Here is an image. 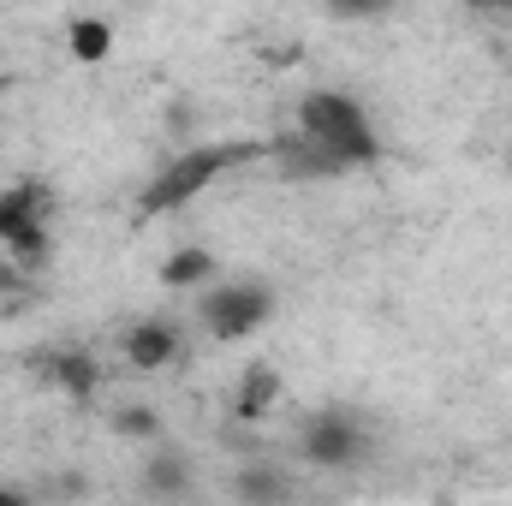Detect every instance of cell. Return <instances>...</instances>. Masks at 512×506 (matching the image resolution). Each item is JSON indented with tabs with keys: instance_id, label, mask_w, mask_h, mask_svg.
I'll return each instance as SVG.
<instances>
[{
	"instance_id": "obj_1",
	"label": "cell",
	"mask_w": 512,
	"mask_h": 506,
	"mask_svg": "<svg viewBox=\"0 0 512 506\" xmlns=\"http://www.w3.org/2000/svg\"><path fill=\"white\" fill-rule=\"evenodd\" d=\"M298 131H310L316 143H328L346 167H364V161H376V149H382L370 114H364L352 96H334V90H316V96L298 102Z\"/></svg>"
},
{
	"instance_id": "obj_2",
	"label": "cell",
	"mask_w": 512,
	"mask_h": 506,
	"mask_svg": "<svg viewBox=\"0 0 512 506\" xmlns=\"http://www.w3.org/2000/svg\"><path fill=\"white\" fill-rule=\"evenodd\" d=\"M239 161H256L251 143H215V149H191V155H179L173 167H161L155 179H149V191H143V215H167V209H179V203H191L203 185H215L227 167H239Z\"/></svg>"
},
{
	"instance_id": "obj_3",
	"label": "cell",
	"mask_w": 512,
	"mask_h": 506,
	"mask_svg": "<svg viewBox=\"0 0 512 506\" xmlns=\"http://www.w3.org/2000/svg\"><path fill=\"white\" fill-rule=\"evenodd\" d=\"M48 191L42 185H12L0 197V245L12 251L18 268H36L48 256Z\"/></svg>"
},
{
	"instance_id": "obj_4",
	"label": "cell",
	"mask_w": 512,
	"mask_h": 506,
	"mask_svg": "<svg viewBox=\"0 0 512 506\" xmlns=\"http://www.w3.org/2000/svg\"><path fill=\"white\" fill-rule=\"evenodd\" d=\"M268 310H274V292L256 286V280H239V286H215L209 292L203 322H209L215 340H245V334H256L268 322Z\"/></svg>"
},
{
	"instance_id": "obj_5",
	"label": "cell",
	"mask_w": 512,
	"mask_h": 506,
	"mask_svg": "<svg viewBox=\"0 0 512 506\" xmlns=\"http://www.w3.org/2000/svg\"><path fill=\"white\" fill-rule=\"evenodd\" d=\"M304 447H310V459H316V465H346V459L358 453V429H352V417L322 411V417L304 429Z\"/></svg>"
},
{
	"instance_id": "obj_6",
	"label": "cell",
	"mask_w": 512,
	"mask_h": 506,
	"mask_svg": "<svg viewBox=\"0 0 512 506\" xmlns=\"http://www.w3.org/2000/svg\"><path fill=\"white\" fill-rule=\"evenodd\" d=\"M280 161H286V173H310V179H328V173H346V161L328 149V143H316L310 131H292L286 143H280Z\"/></svg>"
},
{
	"instance_id": "obj_7",
	"label": "cell",
	"mask_w": 512,
	"mask_h": 506,
	"mask_svg": "<svg viewBox=\"0 0 512 506\" xmlns=\"http://www.w3.org/2000/svg\"><path fill=\"white\" fill-rule=\"evenodd\" d=\"M173 352H179V334L167 322H137L126 334V358L137 370H161V364H173Z\"/></svg>"
},
{
	"instance_id": "obj_8",
	"label": "cell",
	"mask_w": 512,
	"mask_h": 506,
	"mask_svg": "<svg viewBox=\"0 0 512 506\" xmlns=\"http://www.w3.org/2000/svg\"><path fill=\"white\" fill-rule=\"evenodd\" d=\"M280 399V376L268 370V364H251L245 370V381H239V399H233V417H245V423H256L268 405Z\"/></svg>"
},
{
	"instance_id": "obj_9",
	"label": "cell",
	"mask_w": 512,
	"mask_h": 506,
	"mask_svg": "<svg viewBox=\"0 0 512 506\" xmlns=\"http://www.w3.org/2000/svg\"><path fill=\"white\" fill-rule=\"evenodd\" d=\"M66 48H72L84 66H102V60L114 54V30H108L102 18H78V24L66 30Z\"/></svg>"
},
{
	"instance_id": "obj_10",
	"label": "cell",
	"mask_w": 512,
	"mask_h": 506,
	"mask_svg": "<svg viewBox=\"0 0 512 506\" xmlns=\"http://www.w3.org/2000/svg\"><path fill=\"white\" fill-rule=\"evenodd\" d=\"M209 268H215L209 251H179L167 268H161V280H167V286H197V280H209Z\"/></svg>"
},
{
	"instance_id": "obj_11",
	"label": "cell",
	"mask_w": 512,
	"mask_h": 506,
	"mask_svg": "<svg viewBox=\"0 0 512 506\" xmlns=\"http://www.w3.org/2000/svg\"><path fill=\"white\" fill-rule=\"evenodd\" d=\"M54 376H60V387H72V393H90L96 387V364L84 352H66V358H54Z\"/></svg>"
},
{
	"instance_id": "obj_12",
	"label": "cell",
	"mask_w": 512,
	"mask_h": 506,
	"mask_svg": "<svg viewBox=\"0 0 512 506\" xmlns=\"http://www.w3.org/2000/svg\"><path fill=\"white\" fill-rule=\"evenodd\" d=\"M114 423H120V429H126V435H149V429H155V417H149V411H143V405H131V411H120V417H114Z\"/></svg>"
},
{
	"instance_id": "obj_13",
	"label": "cell",
	"mask_w": 512,
	"mask_h": 506,
	"mask_svg": "<svg viewBox=\"0 0 512 506\" xmlns=\"http://www.w3.org/2000/svg\"><path fill=\"white\" fill-rule=\"evenodd\" d=\"M387 0H334V12H352V18H370V12H382Z\"/></svg>"
},
{
	"instance_id": "obj_14",
	"label": "cell",
	"mask_w": 512,
	"mask_h": 506,
	"mask_svg": "<svg viewBox=\"0 0 512 506\" xmlns=\"http://www.w3.org/2000/svg\"><path fill=\"white\" fill-rule=\"evenodd\" d=\"M239 489H245V495H280V483H274V477H245Z\"/></svg>"
},
{
	"instance_id": "obj_15",
	"label": "cell",
	"mask_w": 512,
	"mask_h": 506,
	"mask_svg": "<svg viewBox=\"0 0 512 506\" xmlns=\"http://www.w3.org/2000/svg\"><path fill=\"white\" fill-rule=\"evenodd\" d=\"M149 483H155V489H179V471H173V465H155Z\"/></svg>"
},
{
	"instance_id": "obj_16",
	"label": "cell",
	"mask_w": 512,
	"mask_h": 506,
	"mask_svg": "<svg viewBox=\"0 0 512 506\" xmlns=\"http://www.w3.org/2000/svg\"><path fill=\"white\" fill-rule=\"evenodd\" d=\"M471 6H501V12H512V0H471Z\"/></svg>"
}]
</instances>
